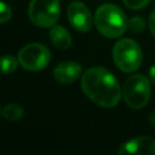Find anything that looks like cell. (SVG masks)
I'll use <instances>...</instances> for the list:
<instances>
[{
	"label": "cell",
	"mask_w": 155,
	"mask_h": 155,
	"mask_svg": "<svg viewBox=\"0 0 155 155\" xmlns=\"http://www.w3.org/2000/svg\"><path fill=\"white\" fill-rule=\"evenodd\" d=\"M51 60L49 49L43 44L33 43L25 46L18 53V61L22 68L29 71H39L46 68Z\"/></svg>",
	"instance_id": "6"
},
{
	"label": "cell",
	"mask_w": 155,
	"mask_h": 155,
	"mask_svg": "<svg viewBox=\"0 0 155 155\" xmlns=\"http://www.w3.org/2000/svg\"><path fill=\"white\" fill-rule=\"evenodd\" d=\"M61 5L58 0H31L29 17L38 28H50L60 17Z\"/></svg>",
	"instance_id": "5"
},
{
	"label": "cell",
	"mask_w": 155,
	"mask_h": 155,
	"mask_svg": "<svg viewBox=\"0 0 155 155\" xmlns=\"http://www.w3.org/2000/svg\"><path fill=\"white\" fill-rule=\"evenodd\" d=\"M25 110L24 108L21 107L18 104H7L5 107L2 108V112H1V115L2 117L8 121H11V122H15V121H18L24 117Z\"/></svg>",
	"instance_id": "11"
},
{
	"label": "cell",
	"mask_w": 155,
	"mask_h": 155,
	"mask_svg": "<svg viewBox=\"0 0 155 155\" xmlns=\"http://www.w3.org/2000/svg\"><path fill=\"white\" fill-rule=\"evenodd\" d=\"M67 16L74 30L81 33L88 32L93 27V16L84 3L73 1L67 9Z\"/></svg>",
	"instance_id": "7"
},
{
	"label": "cell",
	"mask_w": 155,
	"mask_h": 155,
	"mask_svg": "<svg viewBox=\"0 0 155 155\" xmlns=\"http://www.w3.org/2000/svg\"><path fill=\"white\" fill-rule=\"evenodd\" d=\"M151 97L150 82L144 75L134 74L127 78L123 85V98L127 106L139 110L148 104Z\"/></svg>",
	"instance_id": "4"
},
{
	"label": "cell",
	"mask_w": 155,
	"mask_h": 155,
	"mask_svg": "<svg viewBox=\"0 0 155 155\" xmlns=\"http://www.w3.org/2000/svg\"><path fill=\"white\" fill-rule=\"evenodd\" d=\"M18 63H19V61L11 54L3 55L2 60H1V71H2V73H5V74L13 73L17 69Z\"/></svg>",
	"instance_id": "12"
},
{
	"label": "cell",
	"mask_w": 155,
	"mask_h": 155,
	"mask_svg": "<svg viewBox=\"0 0 155 155\" xmlns=\"http://www.w3.org/2000/svg\"><path fill=\"white\" fill-rule=\"evenodd\" d=\"M149 28H150V31L153 34V36L155 37V11H153L151 13L150 17H149Z\"/></svg>",
	"instance_id": "16"
},
{
	"label": "cell",
	"mask_w": 155,
	"mask_h": 155,
	"mask_svg": "<svg viewBox=\"0 0 155 155\" xmlns=\"http://www.w3.org/2000/svg\"><path fill=\"white\" fill-rule=\"evenodd\" d=\"M82 73V67L72 61H65L58 65L53 70L55 81L62 84H69L79 79Z\"/></svg>",
	"instance_id": "9"
},
{
	"label": "cell",
	"mask_w": 155,
	"mask_h": 155,
	"mask_svg": "<svg viewBox=\"0 0 155 155\" xmlns=\"http://www.w3.org/2000/svg\"><path fill=\"white\" fill-rule=\"evenodd\" d=\"M113 58L116 66L123 72H133L140 67L142 52L139 45L131 38L117 41L113 49Z\"/></svg>",
	"instance_id": "3"
},
{
	"label": "cell",
	"mask_w": 155,
	"mask_h": 155,
	"mask_svg": "<svg viewBox=\"0 0 155 155\" xmlns=\"http://www.w3.org/2000/svg\"><path fill=\"white\" fill-rule=\"evenodd\" d=\"M146 29V21L140 16H134L129 20V30L133 33H140Z\"/></svg>",
	"instance_id": "13"
},
{
	"label": "cell",
	"mask_w": 155,
	"mask_h": 155,
	"mask_svg": "<svg viewBox=\"0 0 155 155\" xmlns=\"http://www.w3.org/2000/svg\"><path fill=\"white\" fill-rule=\"evenodd\" d=\"M149 77H150L151 82L155 84V65H153V66L150 68V71H149Z\"/></svg>",
	"instance_id": "17"
},
{
	"label": "cell",
	"mask_w": 155,
	"mask_h": 155,
	"mask_svg": "<svg viewBox=\"0 0 155 155\" xmlns=\"http://www.w3.org/2000/svg\"><path fill=\"white\" fill-rule=\"evenodd\" d=\"M119 154L155 155V140L149 136H139L123 143L118 150Z\"/></svg>",
	"instance_id": "8"
},
{
	"label": "cell",
	"mask_w": 155,
	"mask_h": 155,
	"mask_svg": "<svg viewBox=\"0 0 155 155\" xmlns=\"http://www.w3.org/2000/svg\"><path fill=\"white\" fill-rule=\"evenodd\" d=\"M123 3L132 10H139L147 7L151 2V0H122Z\"/></svg>",
	"instance_id": "15"
},
{
	"label": "cell",
	"mask_w": 155,
	"mask_h": 155,
	"mask_svg": "<svg viewBox=\"0 0 155 155\" xmlns=\"http://www.w3.org/2000/svg\"><path fill=\"white\" fill-rule=\"evenodd\" d=\"M12 17V11L11 8L5 2L1 1L0 2V22L5 24V22L9 21Z\"/></svg>",
	"instance_id": "14"
},
{
	"label": "cell",
	"mask_w": 155,
	"mask_h": 155,
	"mask_svg": "<svg viewBox=\"0 0 155 155\" xmlns=\"http://www.w3.org/2000/svg\"><path fill=\"white\" fill-rule=\"evenodd\" d=\"M150 121H151V123L155 127V112H153L152 114L150 115Z\"/></svg>",
	"instance_id": "18"
},
{
	"label": "cell",
	"mask_w": 155,
	"mask_h": 155,
	"mask_svg": "<svg viewBox=\"0 0 155 155\" xmlns=\"http://www.w3.org/2000/svg\"><path fill=\"white\" fill-rule=\"evenodd\" d=\"M95 25L98 31L107 38H117L129 29V20L124 12L112 3H105L98 8Z\"/></svg>",
	"instance_id": "2"
},
{
	"label": "cell",
	"mask_w": 155,
	"mask_h": 155,
	"mask_svg": "<svg viewBox=\"0 0 155 155\" xmlns=\"http://www.w3.org/2000/svg\"><path fill=\"white\" fill-rule=\"evenodd\" d=\"M81 87L91 101L102 107H114L120 101L121 89L118 81L102 67L87 69L82 77Z\"/></svg>",
	"instance_id": "1"
},
{
	"label": "cell",
	"mask_w": 155,
	"mask_h": 155,
	"mask_svg": "<svg viewBox=\"0 0 155 155\" xmlns=\"http://www.w3.org/2000/svg\"><path fill=\"white\" fill-rule=\"evenodd\" d=\"M50 39L54 47L65 50L71 46V36L68 31L62 26H54L50 30Z\"/></svg>",
	"instance_id": "10"
}]
</instances>
